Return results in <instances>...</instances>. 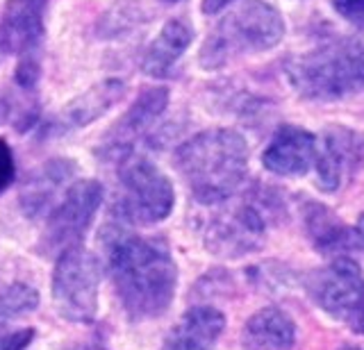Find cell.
Returning <instances> with one entry per match:
<instances>
[{
	"label": "cell",
	"instance_id": "1",
	"mask_svg": "<svg viewBox=\"0 0 364 350\" xmlns=\"http://www.w3.org/2000/svg\"><path fill=\"white\" fill-rule=\"evenodd\" d=\"M114 291L130 321H153L168 312L178 289V266L162 239L109 228L102 236Z\"/></svg>",
	"mask_w": 364,
	"mask_h": 350
},
{
	"label": "cell",
	"instance_id": "2",
	"mask_svg": "<svg viewBox=\"0 0 364 350\" xmlns=\"http://www.w3.org/2000/svg\"><path fill=\"white\" fill-rule=\"evenodd\" d=\"M173 162L193 200L223 205L248 177V143L237 130H205L178 146Z\"/></svg>",
	"mask_w": 364,
	"mask_h": 350
},
{
	"label": "cell",
	"instance_id": "3",
	"mask_svg": "<svg viewBox=\"0 0 364 350\" xmlns=\"http://www.w3.org/2000/svg\"><path fill=\"white\" fill-rule=\"evenodd\" d=\"M294 92L305 100L335 103L364 89V39H330L294 55L284 64Z\"/></svg>",
	"mask_w": 364,
	"mask_h": 350
},
{
	"label": "cell",
	"instance_id": "4",
	"mask_svg": "<svg viewBox=\"0 0 364 350\" xmlns=\"http://www.w3.org/2000/svg\"><path fill=\"white\" fill-rule=\"evenodd\" d=\"M287 217L284 198L278 189L253 185L235 205L221 209L208 221L203 239L212 255L239 259L259 251L269 230Z\"/></svg>",
	"mask_w": 364,
	"mask_h": 350
},
{
	"label": "cell",
	"instance_id": "5",
	"mask_svg": "<svg viewBox=\"0 0 364 350\" xmlns=\"http://www.w3.org/2000/svg\"><path fill=\"white\" fill-rule=\"evenodd\" d=\"M284 39V18L264 0H242L216 23L198 53L205 71H219L235 60L276 48Z\"/></svg>",
	"mask_w": 364,
	"mask_h": 350
},
{
	"label": "cell",
	"instance_id": "6",
	"mask_svg": "<svg viewBox=\"0 0 364 350\" xmlns=\"http://www.w3.org/2000/svg\"><path fill=\"white\" fill-rule=\"evenodd\" d=\"M176 191L171 180L151 160L130 155L119 164V187L112 214L128 225H157L171 217Z\"/></svg>",
	"mask_w": 364,
	"mask_h": 350
},
{
	"label": "cell",
	"instance_id": "7",
	"mask_svg": "<svg viewBox=\"0 0 364 350\" xmlns=\"http://www.w3.org/2000/svg\"><path fill=\"white\" fill-rule=\"evenodd\" d=\"M102 198H105V189L94 177H82L68 185L64 196L46 214V225L39 239L41 255L60 257L68 248L82 246L85 234L102 205Z\"/></svg>",
	"mask_w": 364,
	"mask_h": 350
},
{
	"label": "cell",
	"instance_id": "8",
	"mask_svg": "<svg viewBox=\"0 0 364 350\" xmlns=\"http://www.w3.org/2000/svg\"><path fill=\"white\" fill-rule=\"evenodd\" d=\"M100 264L85 246L68 248L55 262L53 302L68 323L89 325L98 316Z\"/></svg>",
	"mask_w": 364,
	"mask_h": 350
},
{
	"label": "cell",
	"instance_id": "9",
	"mask_svg": "<svg viewBox=\"0 0 364 350\" xmlns=\"http://www.w3.org/2000/svg\"><path fill=\"white\" fill-rule=\"evenodd\" d=\"M307 293L318 310L341 323H355L364 312V273L350 257H337L307 278Z\"/></svg>",
	"mask_w": 364,
	"mask_h": 350
},
{
	"label": "cell",
	"instance_id": "10",
	"mask_svg": "<svg viewBox=\"0 0 364 350\" xmlns=\"http://www.w3.org/2000/svg\"><path fill=\"white\" fill-rule=\"evenodd\" d=\"M364 168V132L344 126H330L316 137V187L335 194L350 185Z\"/></svg>",
	"mask_w": 364,
	"mask_h": 350
},
{
	"label": "cell",
	"instance_id": "11",
	"mask_svg": "<svg viewBox=\"0 0 364 350\" xmlns=\"http://www.w3.org/2000/svg\"><path fill=\"white\" fill-rule=\"evenodd\" d=\"M168 89L166 87H148L134 98L128 111L114 123V126L102 134L96 148V157L102 162L121 164L125 157L134 155L136 141L146 137L155 123L162 119L168 107Z\"/></svg>",
	"mask_w": 364,
	"mask_h": 350
},
{
	"label": "cell",
	"instance_id": "12",
	"mask_svg": "<svg viewBox=\"0 0 364 350\" xmlns=\"http://www.w3.org/2000/svg\"><path fill=\"white\" fill-rule=\"evenodd\" d=\"M50 0H7L0 16V50L18 60L41 58Z\"/></svg>",
	"mask_w": 364,
	"mask_h": 350
},
{
	"label": "cell",
	"instance_id": "13",
	"mask_svg": "<svg viewBox=\"0 0 364 350\" xmlns=\"http://www.w3.org/2000/svg\"><path fill=\"white\" fill-rule=\"evenodd\" d=\"M125 96V82L119 77H107V80L96 82L87 92L77 94L57 111V114L41 128V137H62L75 130L91 126L94 121L102 119L107 111L121 103Z\"/></svg>",
	"mask_w": 364,
	"mask_h": 350
},
{
	"label": "cell",
	"instance_id": "14",
	"mask_svg": "<svg viewBox=\"0 0 364 350\" xmlns=\"http://www.w3.org/2000/svg\"><path fill=\"white\" fill-rule=\"evenodd\" d=\"M316 137L299 126H282L262 153V166L280 177L305 175L314 166Z\"/></svg>",
	"mask_w": 364,
	"mask_h": 350
},
{
	"label": "cell",
	"instance_id": "15",
	"mask_svg": "<svg viewBox=\"0 0 364 350\" xmlns=\"http://www.w3.org/2000/svg\"><path fill=\"white\" fill-rule=\"evenodd\" d=\"M301 217H303L307 239L312 241V246L318 253L339 255L364 246V239L358 234V230L348 228L333 209L321 205V202L305 200L301 205Z\"/></svg>",
	"mask_w": 364,
	"mask_h": 350
},
{
	"label": "cell",
	"instance_id": "16",
	"mask_svg": "<svg viewBox=\"0 0 364 350\" xmlns=\"http://www.w3.org/2000/svg\"><path fill=\"white\" fill-rule=\"evenodd\" d=\"M223 327L225 316L219 310L198 305V307L187 310L171 327L164 337L162 350H214L219 337L223 334Z\"/></svg>",
	"mask_w": 364,
	"mask_h": 350
},
{
	"label": "cell",
	"instance_id": "17",
	"mask_svg": "<svg viewBox=\"0 0 364 350\" xmlns=\"http://www.w3.org/2000/svg\"><path fill=\"white\" fill-rule=\"evenodd\" d=\"M75 173V164L73 160H48L41 164L39 168L26 177V182L21 187V209L26 217L37 219L55 202V198L60 196L62 187L66 185V180H71Z\"/></svg>",
	"mask_w": 364,
	"mask_h": 350
},
{
	"label": "cell",
	"instance_id": "18",
	"mask_svg": "<svg viewBox=\"0 0 364 350\" xmlns=\"http://www.w3.org/2000/svg\"><path fill=\"white\" fill-rule=\"evenodd\" d=\"M193 41V26L187 18H171L141 55V71L151 77H166L176 69Z\"/></svg>",
	"mask_w": 364,
	"mask_h": 350
},
{
	"label": "cell",
	"instance_id": "19",
	"mask_svg": "<svg viewBox=\"0 0 364 350\" xmlns=\"http://www.w3.org/2000/svg\"><path fill=\"white\" fill-rule=\"evenodd\" d=\"M242 344L244 350H294L296 325L282 310L264 307L246 321Z\"/></svg>",
	"mask_w": 364,
	"mask_h": 350
},
{
	"label": "cell",
	"instance_id": "20",
	"mask_svg": "<svg viewBox=\"0 0 364 350\" xmlns=\"http://www.w3.org/2000/svg\"><path fill=\"white\" fill-rule=\"evenodd\" d=\"M18 89V87H16ZM28 92H3L0 89V126L14 123L18 132H26L37 126L39 103L30 98Z\"/></svg>",
	"mask_w": 364,
	"mask_h": 350
},
{
	"label": "cell",
	"instance_id": "21",
	"mask_svg": "<svg viewBox=\"0 0 364 350\" xmlns=\"http://www.w3.org/2000/svg\"><path fill=\"white\" fill-rule=\"evenodd\" d=\"M39 291L30 282H9L0 287V319H21L39 307Z\"/></svg>",
	"mask_w": 364,
	"mask_h": 350
},
{
	"label": "cell",
	"instance_id": "22",
	"mask_svg": "<svg viewBox=\"0 0 364 350\" xmlns=\"http://www.w3.org/2000/svg\"><path fill=\"white\" fill-rule=\"evenodd\" d=\"M333 7L346 23L364 30V0H333Z\"/></svg>",
	"mask_w": 364,
	"mask_h": 350
},
{
	"label": "cell",
	"instance_id": "23",
	"mask_svg": "<svg viewBox=\"0 0 364 350\" xmlns=\"http://www.w3.org/2000/svg\"><path fill=\"white\" fill-rule=\"evenodd\" d=\"M32 339H34L32 327H16V330L0 327V350H23L30 346Z\"/></svg>",
	"mask_w": 364,
	"mask_h": 350
},
{
	"label": "cell",
	"instance_id": "24",
	"mask_svg": "<svg viewBox=\"0 0 364 350\" xmlns=\"http://www.w3.org/2000/svg\"><path fill=\"white\" fill-rule=\"evenodd\" d=\"M14 180H16L14 153H11L9 143L5 139H0V194H5Z\"/></svg>",
	"mask_w": 364,
	"mask_h": 350
},
{
	"label": "cell",
	"instance_id": "25",
	"mask_svg": "<svg viewBox=\"0 0 364 350\" xmlns=\"http://www.w3.org/2000/svg\"><path fill=\"white\" fill-rule=\"evenodd\" d=\"M232 3H237V0H203V3H200V9H203V14L212 16V14L223 12V9H225L228 5H232Z\"/></svg>",
	"mask_w": 364,
	"mask_h": 350
},
{
	"label": "cell",
	"instance_id": "26",
	"mask_svg": "<svg viewBox=\"0 0 364 350\" xmlns=\"http://www.w3.org/2000/svg\"><path fill=\"white\" fill-rule=\"evenodd\" d=\"M66 350H109L105 344H100V341H85V344H75L71 348H66Z\"/></svg>",
	"mask_w": 364,
	"mask_h": 350
},
{
	"label": "cell",
	"instance_id": "27",
	"mask_svg": "<svg viewBox=\"0 0 364 350\" xmlns=\"http://www.w3.org/2000/svg\"><path fill=\"white\" fill-rule=\"evenodd\" d=\"M353 330H355L358 334H364V312H362L360 319H358L355 323H353Z\"/></svg>",
	"mask_w": 364,
	"mask_h": 350
},
{
	"label": "cell",
	"instance_id": "28",
	"mask_svg": "<svg viewBox=\"0 0 364 350\" xmlns=\"http://www.w3.org/2000/svg\"><path fill=\"white\" fill-rule=\"evenodd\" d=\"M355 230H358V234L364 239V212L360 214V219H358V225H355Z\"/></svg>",
	"mask_w": 364,
	"mask_h": 350
},
{
	"label": "cell",
	"instance_id": "29",
	"mask_svg": "<svg viewBox=\"0 0 364 350\" xmlns=\"http://www.w3.org/2000/svg\"><path fill=\"white\" fill-rule=\"evenodd\" d=\"M339 350H362V348H358V346H341Z\"/></svg>",
	"mask_w": 364,
	"mask_h": 350
},
{
	"label": "cell",
	"instance_id": "30",
	"mask_svg": "<svg viewBox=\"0 0 364 350\" xmlns=\"http://www.w3.org/2000/svg\"><path fill=\"white\" fill-rule=\"evenodd\" d=\"M3 60H5V53H3V50H0V62H3Z\"/></svg>",
	"mask_w": 364,
	"mask_h": 350
},
{
	"label": "cell",
	"instance_id": "31",
	"mask_svg": "<svg viewBox=\"0 0 364 350\" xmlns=\"http://www.w3.org/2000/svg\"><path fill=\"white\" fill-rule=\"evenodd\" d=\"M166 3H178V0H166Z\"/></svg>",
	"mask_w": 364,
	"mask_h": 350
}]
</instances>
